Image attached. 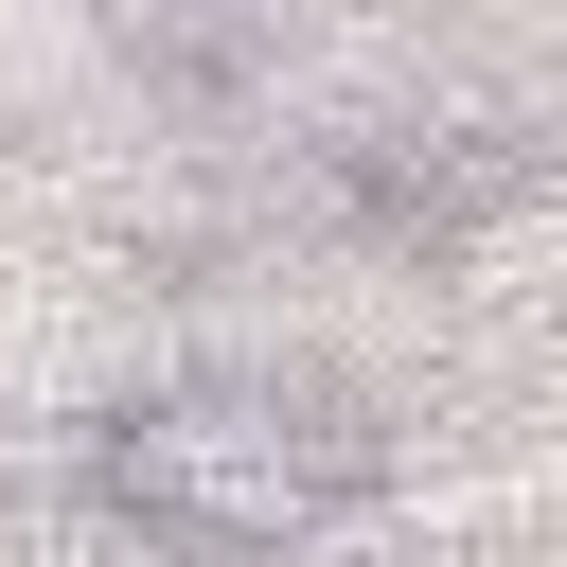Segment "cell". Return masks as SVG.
Returning <instances> with one entry per match:
<instances>
[{
  "label": "cell",
  "mask_w": 567,
  "mask_h": 567,
  "mask_svg": "<svg viewBox=\"0 0 567 567\" xmlns=\"http://www.w3.org/2000/svg\"><path fill=\"white\" fill-rule=\"evenodd\" d=\"M390 425L337 372H159L89 425V514L177 567H301L372 514Z\"/></svg>",
  "instance_id": "1"
},
{
  "label": "cell",
  "mask_w": 567,
  "mask_h": 567,
  "mask_svg": "<svg viewBox=\"0 0 567 567\" xmlns=\"http://www.w3.org/2000/svg\"><path fill=\"white\" fill-rule=\"evenodd\" d=\"M567 177V106L549 89H478V106H390L337 142V230L372 248H478L496 213H532Z\"/></svg>",
  "instance_id": "2"
},
{
  "label": "cell",
  "mask_w": 567,
  "mask_h": 567,
  "mask_svg": "<svg viewBox=\"0 0 567 567\" xmlns=\"http://www.w3.org/2000/svg\"><path fill=\"white\" fill-rule=\"evenodd\" d=\"M284 18H301V0H106L124 71L177 89V106H230L248 71H284Z\"/></svg>",
  "instance_id": "3"
}]
</instances>
